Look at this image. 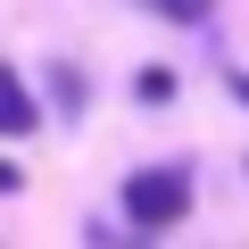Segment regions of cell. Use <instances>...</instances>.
<instances>
[{
	"label": "cell",
	"mask_w": 249,
	"mask_h": 249,
	"mask_svg": "<svg viewBox=\"0 0 249 249\" xmlns=\"http://www.w3.org/2000/svg\"><path fill=\"white\" fill-rule=\"evenodd\" d=\"M191 216V166H133L124 175V224L133 232H175Z\"/></svg>",
	"instance_id": "6da1fadb"
},
{
	"label": "cell",
	"mask_w": 249,
	"mask_h": 249,
	"mask_svg": "<svg viewBox=\"0 0 249 249\" xmlns=\"http://www.w3.org/2000/svg\"><path fill=\"white\" fill-rule=\"evenodd\" d=\"M34 124H42V108H34V91H25V83H17L9 67H0V133H9V142H25Z\"/></svg>",
	"instance_id": "7a4b0ae2"
},
{
	"label": "cell",
	"mask_w": 249,
	"mask_h": 249,
	"mask_svg": "<svg viewBox=\"0 0 249 249\" xmlns=\"http://www.w3.org/2000/svg\"><path fill=\"white\" fill-rule=\"evenodd\" d=\"M50 100H58V116H83V108H91V83H83L75 67H50Z\"/></svg>",
	"instance_id": "3957f363"
},
{
	"label": "cell",
	"mask_w": 249,
	"mask_h": 249,
	"mask_svg": "<svg viewBox=\"0 0 249 249\" xmlns=\"http://www.w3.org/2000/svg\"><path fill=\"white\" fill-rule=\"evenodd\" d=\"M133 91H142L150 108H166V100H175V67H142V75H133Z\"/></svg>",
	"instance_id": "277c9868"
},
{
	"label": "cell",
	"mask_w": 249,
	"mask_h": 249,
	"mask_svg": "<svg viewBox=\"0 0 249 249\" xmlns=\"http://www.w3.org/2000/svg\"><path fill=\"white\" fill-rule=\"evenodd\" d=\"M150 9H158L166 25H208V9H216V0H150Z\"/></svg>",
	"instance_id": "5b68a950"
},
{
	"label": "cell",
	"mask_w": 249,
	"mask_h": 249,
	"mask_svg": "<svg viewBox=\"0 0 249 249\" xmlns=\"http://www.w3.org/2000/svg\"><path fill=\"white\" fill-rule=\"evenodd\" d=\"M0 191H17V166H9V158H0Z\"/></svg>",
	"instance_id": "8992f818"
},
{
	"label": "cell",
	"mask_w": 249,
	"mask_h": 249,
	"mask_svg": "<svg viewBox=\"0 0 249 249\" xmlns=\"http://www.w3.org/2000/svg\"><path fill=\"white\" fill-rule=\"evenodd\" d=\"M232 91H241V100H249V75H232Z\"/></svg>",
	"instance_id": "52a82bcc"
}]
</instances>
